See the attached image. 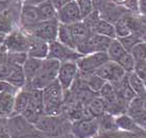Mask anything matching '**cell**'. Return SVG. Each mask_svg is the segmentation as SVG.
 <instances>
[{
	"instance_id": "obj_4",
	"label": "cell",
	"mask_w": 146,
	"mask_h": 138,
	"mask_svg": "<svg viewBox=\"0 0 146 138\" xmlns=\"http://www.w3.org/2000/svg\"><path fill=\"white\" fill-rule=\"evenodd\" d=\"M110 61L107 52H94L82 55L76 61L78 67V73L82 77L95 73L98 68Z\"/></svg>"
},
{
	"instance_id": "obj_22",
	"label": "cell",
	"mask_w": 146,
	"mask_h": 138,
	"mask_svg": "<svg viewBox=\"0 0 146 138\" xmlns=\"http://www.w3.org/2000/svg\"><path fill=\"white\" fill-rule=\"evenodd\" d=\"M6 82H9V84H12L13 86H15L18 89H22L26 86V77H25L24 71H23V67L22 65L15 64L12 69V72L9 75Z\"/></svg>"
},
{
	"instance_id": "obj_15",
	"label": "cell",
	"mask_w": 146,
	"mask_h": 138,
	"mask_svg": "<svg viewBox=\"0 0 146 138\" xmlns=\"http://www.w3.org/2000/svg\"><path fill=\"white\" fill-rule=\"evenodd\" d=\"M49 51V43L46 42L45 40H42L40 38L34 37L29 35V43L27 47V53L28 57L36 59H41L44 60L48 57Z\"/></svg>"
},
{
	"instance_id": "obj_19",
	"label": "cell",
	"mask_w": 146,
	"mask_h": 138,
	"mask_svg": "<svg viewBox=\"0 0 146 138\" xmlns=\"http://www.w3.org/2000/svg\"><path fill=\"white\" fill-rule=\"evenodd\" d=\"M16 93L2 91L0 92V117H9L14 113Z\"/></svg>"
},
{
	"instance_id": "obj_31",
	"label": "cell",
	"mask_w": 146,
	"mask_h": 138,
	"mask_svg": "<svg viewBox=\"0 0 146 138\" xmlns=\"http://www.w3.org/2000/svg\"><path fill=\"white\" fill-rule=\"evenodd\" d=\"M120 43L122 44V46L124 47V49L126 51H131V48L134 47L136 44H138L139 42L143 41V38L142 36L138 34H135V33H131V34L125 36V37H121V38H117Z\"/></svg>"
},
{
	"instance_id": "obj_13",
	"label": "cell",
	"mask_w": 146,
	"mask_h": 138,
	"mask_svg": "<svg viewBox=\"0 0 146 138\" xmlns=\"http://www.w3.org/2000/svg\"><path fill=\"white\" fill-rule=\"evenodd\" d=\"M39 22L40 18L36 5L29 3H22L19 17V28L27 33Z\"/></svg>"
},
{
	"instance_id": "obj_44",
	"label": "cell",
	"mask_w": 146,
	"mask_h": 138,
	"mask_svg": "<svg viewBox=\"0 0 146 138\" xmlns=\"http://www.w3.org/2000/svg\"><path fill=\"white\" fill-rule=\"evenodd\" d=\"M6 36H7V35L2 34V33H0V49H2L3 44H4V41H5Z\"/></svg>"
},
{
	"instance_id": "obj_41",
	"label": "cell",
	"mask_w": 146,
	"mask_h": 138,
	"mask_svg": "<svg viewBox=\"0 0 146 138\" xmlns=\"http://www.w3.org/2000/svg\"><path fill=\"white\" fill-rule=\"evenodd\" d=\"M6 59V51H4L3 49H0V68L2 67L3 63L5 62Z\"/></svg>"
},
{
	"instance_id": "obj_6",
	"label": "cell",
	"mask_w": 146,
	"mask_h": 138,
	"mask_svg": "<svg viewBox=\"0 0 146 138\" xmlns=\"http://www.w3.org/2000/svg\"><path fill=\"white\" fill-rule=\"evenodd\" d=\"M29 43V34L16 28L5 38L2 49L6 52H26Z\"/></svg>"
},
{
	"instance_id": "obj_39",
	"label": "cell",
	"mask_w": 146,
	"mask_h": 138,
	"mask_svg": "<svg viewBox=\"0 0 146 138\" xmlns=\"http://www.w3.org/2000/svg\"><path fill=\"white\" fill-rule=\"evenodd\" d=\"M9 117H0V134H6L9 133V123H7Z\"/></svg>"
},
{
	"instance_id": "obj_18",
	"label": "cell",
	"mask_w": 146,
	"mask_h": 138,
	"mask_svg": "<svg viewBox=\"0 0 146 138\" xmlns=\"http://www.w3.org/2000/svg\"><path fill=\"white\" fill-rule=\"evenodd\" d=\"M70 26H71V33H72L73 41H74V44H75V48L78 44L85 42L93 34L91 28L89 27L88 25L86 24L82 20L79 22H76L74 24H71Z\"/></svg>"
},
{
	"instance_id": "obj_14",
	"label": "cell",
	"mask_w": 146,
	"mask_h": 138,
	"mask_svg": "<svg viewBox=\"0 0 146 138\" xmlns=\"http://www.w3.org/2000/svg\"><path fill=\"white\" fill-rule=\"evenodd\" d=\"M56 19L60 23L67 25L74 24L76 22L82 21V14H80V11H79L78 5L75 0H73L70 3H68L65 6L58 9Z\"/></svg>"
},
{
	"instance_id": "obj_10",
	"label": "cell",
	"mask_w": 146,
	"mask_h": 138,
	"mask_svg": "<svg viewBox=\"0 0 146 138\" xmlns=\"http://www.w3.org/2000/svg\"><path fill=\"white\" fill-rule=\"evenodd\" d=\"M80 57L82 55L75 48H71L69 46L64 45L58 40L49 43V51L48 57H47L49 59H53V60L63 63V62L69 61L76 62Z\"/></svg>"
},
{
	"instance_id": "obj_45",
	"label": "cell",
	"mask_w": 146,
	"mask_h": 138,
	"mask_svg": "<svg viewBox=\"0 0 146 138\" xmlns=\"http://www.w3.org/2000/svg\"><path fill=\"white\" fill-rule=\"evenodd\" d=\"M143 41H145V42H146V31H145V34H144V36H143Z\"/></svg>"
},
{
	"instance_id": "obj_25",
	"label": "cell",
	"mask_w": 146,
	"mask_h": 138,
	"mask_svg": "<svg viewBox=\"0 0 146 138\" xmlns=\"http://www.w3.org/2000/svg\"><path fill=\"white\" fill-rule=\"evenodd\" d=\"M116 31V38L125 37L131 34V23H129V12L124 13L117 21L114 23Z\"/></svg>"
},
{
	"instance_id": "obj_24",
	"label": "cell",
	"mask_w": 146,
	"mask_h": 138,
	"mask_svg": "<svg viewBox=\"0 0 146 138\" xmlns=\"http://www.w3.org/2000/svg\"><path fill=\"white\" fill-rule=\"evenodd\" d=\"M42 62L43 60H41V59L31 58V57H27V59L25 60L22 67H23V71H24L27 84L36 77V74L38 73V71H39L40 67L42 65Z\"/></svg>"
},
{
	"instance_id": "obj_32",
	"label": "cell",
	"mask_w": 146,
	"mask_h": 138,
	"mask_svg": "<svg viewBox=\"0 0 146 138\" xmlns=\"http://www.w3.org/2000/svg\"><path fill=\"white\" fill-rule=\"evenodd\" d=\"M121 66L126 73H131L135 69V65H136V61L133 58V55L129 51H126L124 55H122L121 58L119 59L118 61L116 62Z\"/></svg>"
},
{
	"instance_id": "obj_48",
	"label": "cell",
	"mask_w": 146,
	"mask_h": 138,
	"mask_svg": "<svg viewBox=\"0 0 146 138\" xmlns=\"http://www.w3.org/2000/svg\"><path fill=\"white\" fill-rule=\"evenodd\" d=\"M91 138H95V137H91Z\"/></svg>"
},
{
	"instance_id": "obj_17",
	"label": "cell",
	"mask_w": 146,
	"mask_h": 138,
	"mask_svg": "<svg viewBox=\"0 0 146 138\" xmlns=\"http://www.w3.org/2000/svg\"><path fill=\"white\" fill-rule=\"evenodd\" d=\"M116 126L119 131L127 133H137L143 131L142 128L138 126V123L135 121L133 117H131L127 113H122L115 116Z\"/></svg>"
},
{
	"instance_id": "obj_3",
	"label": "cell",
	"mask_w": 146,
	"mask_h": 138,
	"mask_svg": "<svg viewBox=\"0 0 146 138\" xmlns=\"http://www.w3.org/2000/svg\"><path fill=\"white\" fill-rule=\"evenodd\" d=\"M60 65H61V62L56 60L49 58L44 59L36 77L26 86H29L35 89H44L45 87L56 81Z\"/></svg>"
},
{
	"instance_id": "obj_8",
	"label": "cell",
	"mask_w": 146,
	"mask_h": 138,
	"mask_svg": "<svg viewBox=\"0 0 146 138\" xmlns=\"http://www.w3.org/2000/svg\"><path fill=\"white\" fill-rule=\"evenodd\" d=\"M22 1L18 0L9 9L0 14V33L9 35L16 28H19V17Z\"/></svg>"
},
{
	"instance_id": "obj_35",
	"label": "cell",
	"mask_w": 146,
	"mask_h": 138,
	"mask_svg": "<svg viewBox=\"0 0 146 138\" xmlns=\"http://www.w3.org/2000/svg\"><path fill=\"white\" fill-rule=\"evenodd\" d=\"M111 1L128 12H139V0H111Z\"/></svg>"
},
{
	"instance_id": "obj_34",
	"label": "cell",
	"mask_w": 146,
	"mask_h": 138,
	"mask_svg": "<svg viewBox=\"0 0 146 138\" xmlns=\"http://www.w3.org/2000/svg\"><path fill=\"white\" fill-rule=\"evenodd\" d=\"M75 1L78 5L82 19H85L87 16H89L95 11L94 0H75Z\"/></svg>"
},
{
	"instance_id": "obj_38",
	"label": "cell",
	"mask_w": 146,
	"mask_h": 138,
	"mask_svg": "<svg viewBox=\"0 0 146 138\" xmlns=\"http://www.w3.org/2000/svg\"><path fill=\"white\" fill-rule=\"evenodd\" d=\"M16 1L18 0H0V14L9 9Z\"/></svg>"
},
{
	"instance_id": "obj_33",
	"label": "cell",
	"mask_w": 146,
	"mask_h": 138,
	"mask_svg": "<svg viewBox=\"0 0 146 138\" xmlns=\"http://www.w3.org/2000/svg\"><path fill=\"white\" fill-rule=\"evenodd\" d=\"M133 55V58L135 59L136 63L141 61H145L146 60V42L145 41H141L138 44L131 48L129 51Z\"/></svg>"
},
{
	"instance_id": "obj_30",
	"label": "cell",
	"mask_w": 146,
	"mask_h": 138,
	"mask_svg": "<svg viewBox=\"0 0 146 138\" xmlns=\"http://www.w3.org/2000/svg\"><path fill=\"white\" fill-rule=\"evenodd\" d=\"M79 74V73H78ZM80 75V74H79ZM82 79L85 81L86 85L88 87L89 89L91 90V91L95 92V93H97L100 91V89L102 88L104 84H106V81L102 80L99 75H97L96 73H92V74H89V75H85V77H82L80 75Z\"/></svg>"
},
{
	"instance_id": "obj_40",
	"label": "cell",
	"mask_w": 146,
	"mask_h": 138,
	"mask_svg": "<svg viewBox=\"0 0 146 138\" xmlns=\"http://www.w3.org/2000/svg\"><path fill=\"white\" fill-rule=\"evenodd\" d=\"M71 1H73V0H51L52 4L54 5L56 11L60 9L61 7H63V6H65L66 4H68V3H70Z\"/></svg>"
},
{
	"instance_id": "obj_20",
	"label": "cell",
	"mask_w": 146,
	"mask_h": 138,
	"mask_svg": "<svg viewBox=\"0 0 146 138\" xmlns=\"http://www.w3.org/2000/svg\"><path fill=\"white\" fill-rule=\"evenodd\" d=\"M91 29L94 34L101 35V36H106L111 39H115L116 38V31H115V26L112 22L104 20L101 17L96 20L91 26Z\"/></svg>"
},
{
	"instance_id": "obj_23",
	"label": "cell",
	"mask_w": 146,
	"mask_h": 138,
	"mask_svg": "<svg viewBox=\"0 0 146 138\" xmlns=\"http://www.w3.org/2000/svg\"><path fill=\"white\" fill-rule=\"evenodd\" d=\"M86 109H87L90 116L96 117V118L101 116L102 114L107 112V110H106V103L98 94H96L94 97H92L90 99V101L86 105Z\"/></svg>"
},
{
	"instance_id": "obj_11",
	"label": "cell",
	"mask_w": 146,
	"mask_h": 138,
	"mask_svg": "<svg viewBox=\"0 0 146 138\" xmlns=\"http://www.w3.org/2000/svg\"><path fill=\"white\" fill-rule=\"evenodd\" d=\"M95 73L99 75L102 80H104L108 83L113 84V85L118 84L126 75L124 69L118 63L113 61H108L100 68H98Z\"/></svg>"
},
{
	"instance_id": "obj_42",
	"label": "cell",
	"mask_w": 146,
	"mask_h": 138,
	"mask_svg": "<svg viewBox=\"0 0 146 138\" xmlns=\"http://www.w3.org/2000/svg\"><path fill=\"white\" fill-rule=\"evenodd\" d=\"M48 138H76V137L71 132H68V133H65V134H62V135L53 136V137H48Z\"/></svg>"
},
{
	"instance_id": "obj_29",
	"label": "cell",
	"mask_w": 146,
	"mask_h": 138,
	"mask_svg": "<svg viewBox=\"0 0 146 138\" xmlns=\"http://www.w3.org/2000/svg\"><path fill=\"white\" fill-rule=\"evenodd\" d=\"M125 52H126V50H125L124 47L122 46V44L120 43V41L117 38H115V39H113L111 41L109 48L107 50L110 61H113V62H117L122 55H124Z\"/></svg>"
},
{
	"instance_id": "obj_36",
	"label": "cell",
	"mask_w": 146,
	"mask_h": 138,
	"mask_svg": "<svg viewBox=\"0 0 146 138\" xmlns=\"http://www.w3.org/2000/svg\"><path fill=\"white\" fill-rule=\"evenodd\" d=\"M134 72L145 82L146 81V60L145 61H141V62H137V63H136Z\"/></svg>"
},
{
	"instance_id": "obj_37",
	"label": "cell",
	"mask_w": 146,
	"mask_h": 138,
	"mask_svg": "<svg viewBox=\"0 0 146 138\" xmlns=\"http://www.w3.org/2000/svg\"><path fill=\"white\" fill-rule=\"evenodd\" d=\"M135 121L138 123V126L140 127V128H142V129L146 131V108L145 110L135 119Z\"/></svg>"
},
{
	"instance_id": "obj_7",
	"label": "cell",
	"mask_w": 146,
	"mask_h": 138,
	"mask_svg": "<svg viewBox=\"0 0 146 138\" xmlns=\"http://www.w3.org/2000/svg\"><path fill=\"white\" fill-rule=\"evenodd\" d=\"M71 133L76 138L95 137L99 133L98 119L96 117H86L72 121Z\"/></svg>"
},
{
	"instance_id": "obj_21",
	"label": "cell",
	"mask_w": 146,
	"mask_h": 138,
	"mask_svg": "<svg viewBox=\"0 0 146 138\" xmlns=\"http://www.w3.org/2000/svg\"><path fill=\"white\" fill-rule=\"evenodd\" d=\"M36 9L40 21H48L52 19H56L58 11L52 4L51 0H43L42 2L36 4Z\"/></svg>"
},
{
	"instance_id": "obj_12",
	"label": "cell",
	"mask_w": 146,
	"mask_h": 138,
	"mask_svg": "<svg viewBox=\"0 0 146 138\" xmlns=\"http://www.w3.org/2000/svg\"><path fill=\"white\" fill-rule=\"evenodd\" d=\"M77 75H78V67H77L76 62H63L60 65L56 80H58V83L61 84L62 88L65 91H67L71 88Z\"/></svg>"
},
{
	"instance_id": "obj_26",
	"label": "cell",
	"mask_w": 146,
	"mask_h": 138,
	"mask_svg": "<svg viewBox=\"0 0 146 138\" xmlns=\"http://www.w3.org/2000/svg\"><path fill=\"white\" fill-rule=\"evenodd\" d=\"M127 80L129 86L131 87V89L136 93V95L145 98V95H146L145 82L140 77H138L134 71L131 72V73H127Z\"/></svg>"
},
{
	"instance_id": "obj_27",
	"label": "cell",
	"mask_w": 146,
	"mask_h": 138,
	"mask_svg": "<svg viewBox=\"0 0 146 138\" xmlns=\"http://www.w3.org/2000/svg\"><path fill=\"white\" fill-rule=\"evenodd\" d=\"M56 40L61 42L64 45H67L71 48H75V44L73 41L72 33H71V26L67 24H62L60 23L58 31V38ZM76 49V48H75Z\"/></svg>"
},
{
	"instance_id": "obj_5",
	"label": "cell",
	"mask_w": 146,
	"mask_h": 138,
	"mask_svg": "<svg viewBox=\"0 0 146 138\" xmlns=\"http://www.w3.org/2000/svg\"><path fill=\"white\" fill-rule=\"evenodd\" d=\"M112 40L113 39L109 37L93 33L85 42L76 46V50L82 55H90L94 52H107Z\"/></svg>"
},
{
	"instance_id": "obj_43",
	"label": "cell",
	"mask_w": 146,
	"mask_h": 138,
	"mask_svg": "<svg viewBox=\"0 0 146 138\" xmlns=\"http://www.w3.org/2000/svg\"><path fill=\"white\" fill-rule=\"evenodd\" d=\"M23 3H29V4H35V5H36V4H39L40 2H42L43 0H21Z\"/></svg>"
},
{
	"instance_id": "obj_47",
	"label": "cell",
	"mask_w": 146,
	"mask_h": 138,
	"mask_svg": "<svg viewBox=\"0 0 146 138\" xmlns=\"http://www.w3.org/2000/svg\"><path fill=\"white\" fill-rule=\"evenodd\" d=\"M145 106H146V99H145Z\"/></svg>"
},
{
	"instance_id": "obj_1",
	"label": "cell",
	"mask_w": 146,
	"mask_h": 138,
	"mask_svg": "<svg viewBox=\"0 0 146 138\" xmlns=\"http://www.w3.org/2000/svg\"><path fill=\"white\" fill-rule=\"evenodd\" d=\"M42 91L45 115L58 116L63 114L65 90L62 88L58 80L45 87L44 89H42Z\"/></svg>"
},
{
	"instance_id": "obj_9",
	"label": "cell",
	"mask_w": 146,
	"mask_h": 138,
	"mask_svg": "<svg viewBox=\"0 0 146 138\" xmlns=\"http://www.w3.org/2000/svg\"><path fill=\"white\" fill-rule=\"evenodd\" d=\"M58 25H60V22L58 21V19H52L48 21H40L27 31V34L50 43L55 41L58 38Z\"/></svg>"
},
{
	"instance_id": "obj_16",
	"label": "cell",
	"mask_w": 146,
	"mask_h": 138,
	"mask_svg": "<svg viewBox=\"0 0 146 138\" xmlns=\"http://www.w3.org/2000/svg\"><path fill=\"white\" fill-rule=\"evenodd\" d=\"M29 99H31V92L28 86H25L24 88L19 90L15 96L13 115H22L24 113L29 106Z\"/></svg>"
},
{
	"instance_id": "obj_46",
	"label": "cell",
	"mask_w": 146,
	"mask_h": 138,
	"mask_svg": "<svg viewBox=\"0 0 146 138\" xmlns=\"http://www.w3.org/2000/svg\"><path fill=\"white\" fill-rule=\"evenodd\" d=\"M139 1H141V2H143V3H146V0H139Z\"/></svg>"
},
{
	"instance_id": "obj_2",
	"label": "cell",
	"mask_w": 146,
	"mask_h": 138,
	"mask_svg": "<svg viewBox=\"0 0 146 138\" xmlns=\"http://www.w3.org/2000/svg\"><path fill=\"white\" fill-rule=\"evenodd\" d=\"M7 123L11 138H46L45 134L23 115H12Z\"/></svg>"
},
{
	"instance_id": "obj_28",
	"label": "cell",
	"mask_w": 146,
	"mask_h": 138,
	"mask_svg": "<svg viewBox=\"0 0 146 138\" xmlns=\"http://www.w3.org/2000/svg\"><path fill=\"white\" fill-rule=\"evenodd\" d=\"M98 126H99V133L101 132H112V131H117L118 128L116 126L115 116L112 114L106 112L101 116L97 117Z\"/></svg>"
}]
</instances>
